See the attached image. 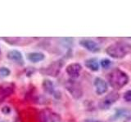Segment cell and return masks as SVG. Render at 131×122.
Masks as SVG:
<instances>
[{
    "label": "cell",
    "mask_w": 131,
    "mask_h": 122,
    "mask_svg": "<svg viewBox=\"0 0 131 122\" xmlns=\"http://www.w3.org/2000/svg\"><path fill=\"white\" fill-rule=\"evenodd\" d=\"M109 85L115 89H120L129 83V77L120 68H115L107 76Z\"/></svg>",
    "instance_id": "1"
},
{
    "label": "cell",
    "mask_w": 131,
    "mask_h": 122,
    "mask_svg": "<svg viewBox=\"0 0 131 122\" xmlns=\"http://www.w3.org/2000/svg\"><path fill=\"white\" fill-rule=\"evenodd\" d=\"M106 52L112 58L122 59L131 53V45L125 42H116L107 47Z\"/></svg>",
    "instance_id": "2"
},
{
    "label": "cell",
    "mask_w": 131,
    "mask_h": 122,
    "mask_svg": "<svg viewBox=\"0 0 131 122\" xmlns=\"http://www.w3.org/2000/svg\"><path fill=\"white\" fill-rule=\"evenodd\" d=\"M65 87L71 95L75 99H79L83 95V89L80 82L75 79H69L66 81Z\"/></svg>",
    "instance_id": "3"
},
{
    "label": "cell",
    "mask_w": 131,
    "mask_h": 122,
    "mask_svg": "<svg viewBox=\"0 0 131 122\" xmlns=\"http://www.w3.org/2000/svg\"><path fill=\"white\" fill-rule=\"evenodd\" d=\"M120 95L116 91H111L108 95H106L104 98L100 100L98 106L102 110H106L112 107L116 102L119 99Z\"/></svg>",
    "instance_id": "4"
},
{
    "label": "cell",
    "mask_w": 131,
    "mask_h": 122,
    "mask_svg": "<svg viewBox=\"0 0 131 122\" xmlns=\"http://www.w3.org/2000/svg\"><path fill=\"white\" fill-rule=\"evenodd\" d=\"M63 66V61L62 60H57L52 62L51 64H49L47 68L43 69V72L45 74L51 77H57L59 74L61 68Z\"/></svg>",
    "instance_id": "5"
},
{
    "label": "cell",
    "mask_w": 131,
    "mask_h": 122,
    "mask_svg": "<svg viewBox=\"0 0 131 122\" xmlns=\"http://www.w3.org/2000/svg\"><path fill=\"white\" fill-rule=\"evenodd\" d=\"M80 45L87 51L93 53H96L100 51L99 45L92 39H82L80 41Z\"/></svg>",
    "instance_id": "6"
},
{
    "label": "cell",
    "mask_w": 131,
    "mask_h": 122,
    "mask_svg": "<svg viewBox=\"0 0 131 122\" xmlns=\"http://www.w3.org/2000/svg\"><path fill=\"white\" fill-rule=\"evenodd\" d=\"M94 87H95V91L97 95H102L107 91L108 89V85L103 79L100 78V77H96L93 81Z\"/></svg>",
    "instance_id": "7"
},
{
    "label": "cell",
    "mask_w": 131,
    "mask_h": 122,
    "mask_svg": "<svg viewBox=\"0 0 131 122\" xmlns=\"http://www.w3.org/2000/svg\"><path fill=\"white\" fill-rule=\"evenodd\" d=\"M82 70V66L78 63H72L67 65L66 68V72L71 77V79L77 78L80 76V72Z\"/></svg>",
    "instance_id": "8"
},
{
    "label": "cell",
    "mask_w": 131,
    "mask_h": 122,
    "mask_svg": "<svg viewBox=\"0 0 131 122\" xmlns=\"http://www.w3.org/2000/svg\"><path fill=\"white\" fill-rule=\"evenodd\" d=\"M7 58L19 64H23V62H24L21 52H20L17 50H12V51H8L7 54Z\"/></svg>",
    "instance_id": "9"
},
{
    "label": "cell",
    "mask_w": 131,
    "mask_h": 122,
    "mask_svg": "<svg viewBox=\"0 0 131 122\" xmlns=\"http://www.w3.org/2000/svg\"><path fill=\"white\" fill-rule=\"evenodd\" d=\"M13 93V86L11 84H4L0 86V99H5Z\"/></svg>",
    "instance_id": "10"
},
{
    "label": "cell",
    "mask_w": 131,
    "mask_h": 122,
    "mask_svg": "<svg viewBox=\"0 0 131 122\" xmlns=\"http://www.w3.org/2000/svg\"><path fill=\"white\" fill-rule=\"evenodd\" d=\"M84 65L86 68L93 72H97L99 70V63H98L97 59L90 58L86 59L84 61Z\"/></svg>",
    "instance_id": "11"
},
{
    "label": "cell",
    "mask_w": 131,
    "mask_h": 122,
    "mask_svg": "<svg viewBox=\"0 0 131 122\" xmlns=\"http://www.w3.org/2000/svg\"><path fill=\"white\" fill-rule=\"evenodd\" d=\"M45 55L42 52H30L27 55V59L32 63H39L43 60Z\"/></svg>",
    "instance_id": "12"
},
{
    "label": "cell",
    "mask_w": 131,
    "mask_h": 122,
    "mask_svg": "<svg viewBox=\"0 0 131 122\" xmlns=\"http://www.w3.org/2000/svg\"><path fill=\"white\" fill-rule=\"evenodd\" d=\"M42 86L43 90L49 94V95H52L53 93L55 92V89H54V85H53L52 81L49 79H44L43 83H42Z\"/></svg>",
    "instance_id": "13"
},
{
    "label": "cell",
    "mask_w": 131,
    "mask_h": 122,
    "mask_svg": "<svg viewBox=\"0 0 131 122\" xmlns=\"http://www.w3.org/2000/svg\"><path fill=\"white\" fill-rule=\"evenodd\" d=\"M129 116V111L125 109H121L118 110L116 113H115V117H128Z\"/></svg>",
    "instance_id": "14"
},
{
    "label": "cell",
    "mask_w": 131,
    "mask_h": 122,
    "mask_svg": "<svg viewBox=\"0 0 131 122\" xmlns=\"http://www.w3.org/2000/svg\"><path fill=\"white\" fill-rule=\"evenodd\" d=\"M11 71L10 69L7 67H2L0 68V77H7L10 75Z\"/></svg>",
    "instance_id": "15"
},
{
    "label": "cell",
    "mask_w": 131,
    "mask_h": 122,
    "mask_svg": "<svg viewBox=\"0 0 131 122\" xmlns=\"http://www.w3.org/2000/svg\"><path fill=\"white\" fill-rule=\"evenodd\" d=\"M100 64H101V66L102 68L106 69V68H108L111 65H112V61H111L110 59H103L101 60Z\"/></svg>",
    "instance_id": "16"
},
{
    "label": "cell",
    "mask_w": 131,
    "mask_h": 122,
    "mask_svg": "<svg viewBox=\"0 0 131 122\" xmlns=\"http://www.w3.org/2000/svg\"><path fill=\"white\" fill-rule=\"evenodd\" d=\"M124 99L126 102H131V90H127L124 94Z\"/></svg>",
    "instance_id": "17"
},
{
    "label": "cell",
    "mask_w": 131,
    "mask_h": 122,
    "mask_svg": "<svg viewBox=\"0 0 131 122\" xmlns=\"http://www.w3.org/2000/svg\"><path fill=\"white\" fill-rule=\"evenodd\" d=\"M2 112H3V114H5V115H7V114L10 113L11 108H10V107H8V106H4V107L2 108Z\"/></svg>",
    "instance_id": "18"
},
{
    "label": "cell",
    "mask_w": 131,
    "mask_h": 122,
    "mask_svg": "<svg viewBox=\"0 0 131 122\" xmlns=\"http://www.w3.org/2000/svg\"><path fill=\"white\" fill-rule=\"evenodd\" d=\"M84 122H103L100 120H96V119H87L85 120Z\"/></svg>",
    "instance_id": "19"
}]
</instances>
